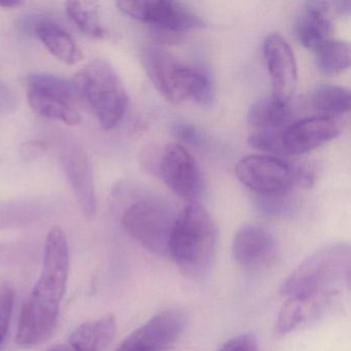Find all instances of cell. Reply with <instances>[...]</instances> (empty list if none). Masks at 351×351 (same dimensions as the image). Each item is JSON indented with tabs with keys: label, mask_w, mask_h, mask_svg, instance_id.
I'll return each instance as SVG.
<instances>
[{
	"label": "cell",
	"mask_w": 351,
	"mask_h": 351,
	"mask_svg": "<svg viewBox=\"0 0 351 351\" xmlns=\"http://www.w3.org/2000/svg\"><path fill=\"white\" fill-rule=\"evenodd\" d=\"M69 271V242L64 231L56 226L47 236L42 273L25 305L30 309L59 318L60 304L66 291Z\"/></svg>",
	"instance_id": "obj_5"
},
{
	"label": "cell",
	"mask_w": 351,
	"mask_h": 351,
	"mask_svg": "<svg viewBox=\"0 0 351 351\" xmlns=\"http://www.w3.org/2000/svg\"><path fill=\"white\" fill-rule=\"evenodd\" d=\"M15 293L11 287L3 285L0 287V347L5 342L13 314Z\"/></svg>",
	"instance_id": "obj_26"
},
{
	"label": "cell",
	"mask_w": 351,
	"mask_h": 351,
	"mask_svg": "<svg viewBox=\"0 0 351 351\" xmlns=\"http://www.w3.org/2000/svg\"><path fill=\"white\" fill-rule=\"evenodd\" d=\"M141 63L157 91L171 104L192 101L209 106L215 99V87L205 69L186 64L176 55L159 47H145Z\"/></svg>",
	"instance_id": "obj_1"
},
{
	"label": "cell",
	"mask_w": 351,
	"mask_h": 351,
	"mask_svg": "<svg viewBox=\"0 0 351 351\" xmlns=\"http://www.w3.org/2000/svg\"><path fill=\"white\" fill-rule=\"evenodd\" d=\"M176 217L167 201L147 197L128 206L122 223L125 231L145 250L158 256H167Z\"/></svg>",
	"instance_id": "obj_6"
},
{
	"label": "cell",
	"mask_w": 351,
	"mask_h": 351,
	"mask_svg": "<svg viewBox=\"0 0 351 351\" xmlns=\"http://www.w3.org/2000/svg\"><path fill=\"white\" fill-rule=\"evenodd\" d=\"M27 98L30 108L40 117L69 126L82 121L77 110L80 98L73 82L50 73H36L27 79Z\"/></svg>",
	"instance_id": "obj_7"
},
{
	"label": "cell",
	"mask_w": 351,
	"mask_h": 351,
	"mask_svg": "<svg viewBox=\"0 0 351 351\" xmlns=\"http://www.w3.org/2000/svg\"><path fill=\"white\" fill-rule=\"evenodd\" d=\"M186 326L182 310H167L127 337L116 351H163L173 344Z\"/></svg>",
	"instance_id": "obj_12"
},
{
	"label": "cell",
	"mask_w": 351,
	"mask_h": 351,
	"mask_svg": "<svg viewBox=\"0 0 351 351\" xmlns=\"http://www.w3.org/2000/svg\"><path fill=\"white\" fill-rule=\"evenodd\" d=\"M61 161L73 195L83 215L88 219L97 215L93 166L83 145L73 139H64L61 147Z\"/></svg>",
	"instance_id": "obj_11"
},
{
	"label": "cell",
	"mask_w": 351,
	"mask_h": 351,
	"mask_svg": "<svg viewBox=\"0 0 351 351\" xmlns=\"http://www.w3.org/2000/svg\"><path fill=\"white\" fill-rule=\"evenodd\" d=\"M315 54L316 65L324 73L335 75L350 66V46L343 40H328L315 51Z\"/></svg>",
	"instance_id": "obj_24"
},
{
	"label": "cell",
	"mask_w": 351,
	"mask_h": 351,
	"mask_svg": "<svg viewBox=\"0 0 351 351\" xmlns=\"http://www.w3.org/2000/svg\"><path fill=\"white\" fill-rule=\"evenodd\" d=\"M342 128L341 120L326 114L297 121L281 131V152L289 155L308 153L336 138Z\"/></svg>",
	"instance_id": "obj_13"
},
{
	"label": "cell",
	"mask_w": 351,
	"mask_h": 351,
	"mask_svg": "<svg viewBox=\"0 0 351 351\" xmlns=\"http://www.w3.org/2000/svg\"><path fill=\"white\" fill-rule=\"evenodd\" d=\"M65 11L71 21L85 36L94 40H104L108 36L106 28L100 23L96 3L67 1Z\"/></svg>",
	"instance_id": "obj_23"
},
{
	"label": "cell",
	"mask_w": 351,
	"mask_h": 351,
	"mask_svg": "<svg viewBox=\"0 0 351 351\" xmlns=\"http://www.w3.org/2000/svg\"><path fill=\"white\" fill-rule=\"evenodd\" d=\"M159 176L178 196L194 201L204 189L202 173L190 152L180 143H170L162 151Z\"/></svg>",
	"instance_id": "obj_10"
},
{
	"label": "cell",
	"mask_w": 351,
	"mask_h": 351,
	"mask_svg": "<svg viewBox=\"0 0 351 351\" xmlns=\"http://www.w3.org/2000/svg\"><path fill=\"white\" fill-rule=\"evenodd\" d=\"M332 5L326 1H307L295 20L293 32L305 48L316 51L330 40Z\"/></svg>",
	"instance_id": "obj_17"
},
{
	"label": "cell",
	"mask_w": 351,
	"mask_h": 351,
	"mask_svg": "<svg viewBox=\"0 0 351 351\" xmlns=\"http://www.w3.org/2000/svg\"><path fill=\"white\" fill-rule=\"evenodd\" d=\"M277 252L274 236L263 227L245 226L234 236L232 254L244 268L260 269L274 258Z\"/></svg>",
	"instance_id": "obj_16"
},
{
	"label": "cell",
	"mask_w": 351,
	"mask_h": 351,
	"mask_svg": "<svg viewBox=\"0 0 351 351\" xmlns=\"http://www.w3.org/2000/svg\"><path fill=\"white\" fill-rule=\"evenodd\" d=\"M51 213V205L42 199L0 201V231L27 227Z\"/></svg>",
	"instance_id": "obj_20"
},
{
	"label": "cell",
	"mask_w": 351,
	"mask_h": 351,
	"mask_svg": "<svg viewBox=\"0 0 351 351\" xmlns=\"http://www.w3.org/2000/svg\"><path fill=\"white\" fill-rule=\"evenodd\" d=\"M162 151H159L155 145L145 147L141 154V165L149 173L159 176L160 161H161Z\"/></svg>",
	"instance_id": "obj_31"
},
{
	"label": "cell",
	"mask_w": 351,
	"mask_h": 351,
	"mask_svg": "<svg viewBox=\"0 0 351 351\" xmlns=\"http://www.w3.org/2000/svg\"><path fill=\"white\" fill-rule=\"evenodd\" d=\"M217 230L208 211L192 202L176 217L169 243V256L180 270L192 277L206 275L215 262Z\"/></svg>",
	"instance_id": "obj_2"
},
{
	"label": "cell",
	"mask_w": 351,
	"mask_h": 351,
	"mask_svg": "<svg viewBox=\"0 0 351 351\" xmlns=\"http://www.w3.org/2000/svg\"><path fill=\"white\" fill-rule=\"evenodd\" d=\"M48 149V143L45 141H30L24 143L20 149L22 158L26 161H32L45 155Z\"/></svg>",
	"instance_id": "obj_32"
},
{
	"label": "cell",
	"mask_w": 351,
	"mask_h": 351,
	"mask_svg": "<svg viewBox=\"0 0 351 351\" xmlns=\"http://www.w3.org/2000/svg\"><path fill=\"white\" fill-rule=\"evenodd\" d=\"M235 173L243 186L260 196L287 195L295 182L293 168L279 158L247 156L236 164Z\"/></svg>",
	"instance_id": "obj_9"
},
{
	"label": "cell",
	"mask_w": 351,
	"mask_h": 351,
	"mask_svg": "<svg viewBox=\"0 0 351 351\" xmlns=\"http://www.w3.org/2000/svg\"><path fill=\"white\" fill-rule=\"evenodd\" d=\"M21 26L25 32L38 38L47 50L61 62L69 65L83 61L81 47L75 38L50 16L29 15L22 18Z\"/></svg>",
	"instance_id": "obj_15"
},
{
	"label": "cell",
	"mask_w": 351,
	"mask_h": 351,
	"mask_svg": "<svg viewBox=\"0 0 351 351\" xmlns=\"http://www.w3.org/2000/svg\"><path fill=\"white\" fill-rule=\"evenodd\" d=\"M256 208L261 213L273 217H285L293 211V204L291 200L281 196H260L256 201Z\"/></svg>",
	"instance_id": "obj_25"
},
{
	"label": "cell",
	"mask_w": 351,
	"mask_h": 351,
	"mask_svg": "<svg viewBox=\"0 0 351 351\" xmlns=\"http://www.w3.org/2000/svg\"><path fill=\"white\" fill-rule=\"evenodd\" d=\"M22 5L23 1L21 0H0V8H5V9H15Z\"/></svg>",
	"instance_id": "obj_34"
},
{
	"label": "cell",
	"mask_w": 351,
	"mask_h": 351,
	"mask_svg": "<svg viewBox=\"0 0 351 351\" xmlns=\"http://www.w3.org/2000/svg\"><path fill=\"white\" fill-rule=\"evenodd\" d=\"M27 246L20 242H0V265H11L28 254Z\"/></svg>",
	"instance_id": "obj_29"
},
{
	"label": "cell",
	"mask_w": 351,
	"mask_h": 351,
	"mask_svg": "<svg viewBox=\"0 0 351 351\" xmlns=\"http://www.w3.org/2000/svg\"><path fill=\"white\" fill-rule=\"evenodd\" d=\"M281 131L282 130L258 131L248 137V145L258 151L279 153L281 152Z\"/></svg>",
	"instance_id": "obj_27"
},
{
	"label": "cell",
	"mask_w": 351,
	"mask_h": 351,
	"mask_svg": "<svg viewBox=\"0 0 351 351\" xmlns=\"http://www.w3.org/2000/svg\"><path fill=\"white\" fill-rule=\"evenodd\" d=\"M73 82L80 98L87 102L102 128L114 129L129 104L126 88L114 66L104 59H94L80 69Z\"/></svg>",
	"instance_id": "obj_4"
},
{
	"label": "cell",
	"mask_w": 351,
	"mask_h": 351,
	"mask_svg": "<svg viewBox=\"0 0 351 351\" xmlns=\"http://www.w3.org/2000/svg\"><path fill=\"white\" fill-rule=\"evenodd\" d=\"M350 91L342 86L322 84L316 86L310 94L312 108L326 116L345 114L350 110Z\"/></svg>",
	"instance_id": "obj_22"
},
{
	"label": "cell",
	"mask_w": 351,
	"mask_h": 351,
	"mask_svg": "<svg viewBox=\"0 0 351 351\" xmlns=\"http://www.w3.org/2000/svg\"><path fill=\"white\" fill-rule=\"evenodd\" d=\"M332 11L337 13L342 14V15H348L351 11V1H334L330 3Z\"/></svg>",
	"instance_id": "obj_33"
},
{
	"label": "cell",
	"mask_w": 351,
	"mask_h": 351,
	"mask_svg": "<svg viewBox=\"0 0 351 351\" xmlns=\"http://www.w3.org/2000/svg\"><path fill=\"white\" fill-rule=\"evenodd\" d=\"M117 7L128 17L166 32H186L206 25L188 5L171 0H121Z\"/></svg>",
	"instance_id": "obj_8"
},
{
	"label": "cell",
	"mask_w": 351,
	"mask_h": 351,
	"mask_svg": "<svg viewBox=\"0 0 351 351\" xmlns=\"http://www.w3.org/2000/svg\"><path fill=\"white\" fill-rule=\"evenodd\" d=\"M171 133L178 141L193 147H199L203 143L201 131L188 123H176L172 126Z\"/></svg>",
	"instance_id": "obj_28"
},
{
	"label": "cell",
	"mask_w": 351,
	"mask_h": 351,
	"mask_svg": "<svg viewBox=\"0 0 351 351\" xmlns=\"http://www.w3.org/2000/svg\"><path fill=\"white\" fill-rule=\"evenodd\" d=\"M350 246L330 244L306 258L283 282L281 293L289 298L339 293L341 287L350 285Z\"/></svg>",
	"instance_id": "obj_3"
},
{
	"label": "cell",
	"mask_w": 351,
	"mask_h": 351,
	"mask_svg": "<svg viewBox=\"0 0 351 351\" xmlns=\"http://www.w3.org/2000/svg\"><path fill=\"white\" fill-rule=\"evenodd\" d=\"M46 351H73L71 347L65 346V345H57L52 348L47 349Z\"/></svg>",
	"instance_id": "obj_35"
},
{
	"label": "cell",
	"mask_w": 351,
	"mask_h": 351,
	"mask_svg": "<svg viewBox=\"0 0 351 351\" xmlns=\"http://www.w3.org/2000/svg\"><path fill=\"white\" fill-rule=\"evenodd\" d=\"M219 351H258V341L254 335H239L226 342Z\"/></svg>",
	"instance_id": "obj_30"
},
{
	"label": "cell",
	"mask_w": 351,
	"mask_h": 351,
	"mask_svg": "<svg viewBox=\"0 0 351 351\" xmlns=\"http://www.w3.org/2000/svg\"><path fill=\"white\" fill-rule=\"evenodd\" d=\"M289 102L274 94L260 98L248 110V124L258 131L282 130L291 118Z\"/></svg>",
	"instance_id": "obj_21"
},
{
	"label": "cell",
	"mask_w": 351,
	"mask_h": 351,
	"mask_svg": "<svg viewBox=\"0 0 351 351\" xmlns=\"http://www.w3.org/2000/svg\"><path fill=\"white\" fill-rule=\"evenodd\" d=\"M116 334V319L108 314L75 328L69 337V344L73 351H106Z\"/></svg>",
	"instance_id": "obj_19"
},
{
	"label": "cell",
	"mask_w": 351,
	"mask_h": 351,
	"mask_svg": "<svg viewBox=\"0 0 351 351\" xmlns=\"http://www.w3.org/2000/svg\"><path fill=\"white\" fill-rule=\"evenodd\" d=\"M263 54L272 83L273 94L291 101L298 82L295 55L279 34H271L263 43Z\"/></svg>",
	"instance_id": "obj_14"
},
{
	"label": "cell",
	"mask_w": 351,
	"mask_h": 351,
	"mask_svg": "<svg viewBox=\"0 0 351 351\" xmlns=\"http://www.w3.org/2000/svg\"><path fill=\"white\" fill-rule=\"evenodd\" d=\"M337 293H322L307 298H289L281 308L276 328L280 334H287L310 320L322 317L332 305Z\"/></svg>",
	"instance_id": "obj_18"
}]
</instances>
